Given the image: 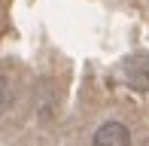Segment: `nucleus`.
Returning <instances> with one entry per match:
<instances>
[{"mask_svg": "<svg viewBox=\"0 0 149 146\" xmlns=\"http://www.w3.org/2000/svg\"><path fill=\"white\" fill-rule=\"evenodd\" d=\"M125 79L131 88L137 91H149V55L140 52V55H131L125 61Z\"/></svg>", "mask_w": 149, "mask_h": 146, "instance_id": "obj_1", "label": "nucleus"}, {"mask_svg": "<svg viewBox=\"0 0 149 146\" xmlns=\"http://www.w3.org/2000/svg\"><path fill=\"white\" fill-rule=\"evenodd\" d=\"M91 146H131V131L122 122H104L94 131Z\"/></svg>", "mask_w": 149, "mask_h": 146, "instance_id": "obj_2", "label": "nucleus"}]
</instances>
